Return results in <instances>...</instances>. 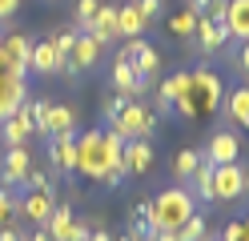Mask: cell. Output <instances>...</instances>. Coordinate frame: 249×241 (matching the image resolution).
Segmentation results:
<instances>
[{
    "instance_id": "1",
    "label": "cell",
    "mask_w": 249,
    "mask_h": 241,
    "mask_svg": "<svg viewBox=\"0 0 249 241\" xmlns=\"http://www.w3.org/2000/svg\"><path fill=\"white\" fill-rule=\"evenodd\" d=\"M193 209H197V201H193V193L185 189V185H169V189H161L157 197L149 201V225H153V233H165V229L177 233V225L189 217Z\"/></svg>"
},
{
    "instance_id": "2",
    "label": "cell",
    "mask_w": 249,
    "mask_h": 241,
    "mask_svg": "<svg viewBox=\"0 0 249 241\" xmlns=\"http://www.w3.org/2000/svg\"><path fill=\"white\" fill-rule=\"evenodd\" d=\"M108 169V153H105V129H89L76 133V177L101 181Z\"/></svg>"
},
{
    "instance_id": "3",
    "label": "cell",
    "mask_w": 249,
    "mask_h": 241,
    "mask_svg": "<svg viewBox=\"0 0 249 241\" xmlns=\"http://www.w3.org/2000/svg\"><path fill=\"white\" fill-rule=\"evenodd\" d=\"M157 121L161 117L145 101H129V105L121 109V117L113 125H105V129H113L121 141H137V137H153V133H157Z\"/></svg>"
},
{
    "instance_id": "4",
    "label": "cell",
    "mask_w": 249,
    "mask_h": 241,
    "mask_svg": "<svg viewBox=\"0 0 249 241\" xmlns=\"http://www.w3.org/2000/svg\"><path fill=\"white\" fill-rule=\"evenodd\" d=\"M221 76H217L213 69H205V64H197V69L189 73V101L197 109V117H209V112H217V105H221Z\"/></svg>"
},
{
    "instance_id": "5",
    "label": "cell",
    "mask_w": 249,
    "mask_h": 241,
    "mask_svg": "<svg viewBox=\"0 0 249 241\" xmlns=\"http://www.w3.org/2000/svg\"><path fill=\"white\" fill-rule=\"evenodd\" d=\"M189 48H193L197 56H221L225 48H229V28H225V20L201 16L197 28H193V37H189Z\"/></svg>"
},
{
    "instance_id": "6",
    "label": "cell",
    "mask_w": 249,
    "mask_h": 241,
    "mask_svg": "<svg viewBox=\"0 0 249 241\" xmlns=\"http://www.w3.org/2000/svg\"><path fill=\"white\" fill-rule=\"evenodd\" d=\"M0 56H4V73L12 76H28V56H33V37L28 32L8 28L0 37Z\"/></svg>"
},
{
    "instance_id": "7",
    "label": "cell",
    "mask_w": 249,
    "mask_h": 241,
    "mask_svg": "<svg viewBox=\"0 0 249 241\" xmlns=\"http://www.w3.org/2000/svg\"><path fill=\"white\" fill-rule=\"evenodd\" d=\"M117 56H121V60H129L137 76H157V73H161V53H157V48H153V44H149L145 37L121 40Z\"/></svg>"
},
{
    "instance_id": "8",
    "label": "cell",
    "mask_w": 249,
    "mask_h": 241,
    "mask_svg": "<svg viewBox=\"0 0 249 241\" xmlns=\"http://www.w3.org/2000/svg\"><path fill=\"white\" fill-rule=\"evenodd\" d=\"M28 169H33V153H28V145H12V149H4V161H0V185L20 193Z\"/></svg>"
},
{
    "instance_id": "9",
    "label": "cell",
    "mask_w": 249,
    "mask_h": 241,
    "mask_svg": "<svg viewBox=\"0 0 249 241\" xmlns=\"http://www.w3.org/2000/svg\"><path fill=\"white\" fill-rule=\"evenodd\" d=\"M201 157L209 161V165H233V161H241V137L229 133V129H213Z\"/></svg>"
},
{
    "instance_id": "10",
    "label": "cell",
    "mask_w": 249,
    "mask_h": 241,
    "mask_svg": "<svg viewBox=\"0 0 249 241\" xmlns=\"http://www.w3.org/2000/svg\"><path fill=\"white\" fill-rule=\"evenodd\" d=\"M53 189H28L24 197H17V221H28V225H44L53 213Z\"/></svg>"
},
{
    "instance_id": "11",
    "label": "cell",
    "mask_w": 249,
    "mask_h": 241,
    "mask_svg": "<svg viewBox=\"0 0 249 241\" xmlns=\"http://www.w3.org/2000/svg\"><path fill=\"white\" fill-rule=\"evenodd\" d=\"M241 193H245L241 161H233V165H213V201H237Z\"/></svg>"
},
{
    "instance_id": "12",
    "label": "cell",
    "mask_w": 249,
    "mask_h": 241,
    "mask_svg": "<svg viewBox=\"0 0 249 241\" xmlns=\"http://www.w3.org/2000/svg\"><path fill=\"white\" fill-rule=\"evenodd\" d=\"M28 137H33V112H28V101H24L12 117L0 121V145H4V149H12V145H28Z\"/></svg>"
},
{
    "instance_id": "13",
    "label": "cell",
    "mask_w": 249,
    "mask_h": 241,
    "mask_svg": "<svg viewBox=\"0 0 249 241\" xmlns=\"http://www.w3.org/2000/svg\"><path fill=\"white\" fill-rule=\"evenodd\" d=\"M189 89V73H173V76H165L161 85H157V93H153V112H157V117H173V101L177 96Z\"/></svg>"
},
{
    "instance_id": "14",
    "label": "cell",
    "mask_w": 249,
    "mask_h": 241,
    "mask_svg": "<svg viewBox=\"0 0 249 241\" xmlns=\"http://www.w3.org/2000/svg\"><path fill=\"white\" fill-rule=\"evenodd\" d=\"M121 161H124V173H129V177H145V173H153V141H149V137L124 141Z\"/></svg>"
},
{
    "instance_id": "15",
    "label": "cell",
    "mask_w": 249,
    "mask_h": 241,
    "mask_svg": "<svg viewBox=\"0 0 249 241\" xmlns=\"http://www.w3.org/2000/svg\"><path fill=\"white\" fill-rule=\"evenodd\" d=\"M28 96V76H12V73H0V121L12 117Z\"/></svg>"
},
{
    "instance_id": "16",
    "label": "cell",
    "mask_w": 249,
    "mask_h": 241,
    "mask_svg": "<svg viewBox=\"0 0 249 241\" xmlns=\"http://www.w3.org/2000/svg\"><path fill=\"white\" fill-rule=\"evenodd\" d=\"M89 37L92 40H97L101 48H108V44H117L121 37H117V4H101L97 8V16H92V20H89Z\"/></svg>"
},
{
    "instance_id": "17",
    "label": "cell",
    "mask_w": 249,
    "mask_h": 241,
    "mask_svg": "<svg viewBox=\"0 0 249 241\" xmlns=\"http://www.w3.org/2000/svg\"><path fill=\"white\" fill-rule=\"evenodd\" d=\"M60 73V60H56V48L53 40H33V56H28V76H56Z\"/></svg>"
},
{
    "instance_id": "18",
    "label": "cell",
    "mask_w": 249,
    "mask_h": 241,
    "mask_svg": "<svg viewBox=\"0 0 249 241\" xmlns=\"http://www.w3.org/2000/svg\"><path fill=\"white\" fill-rule=\"evenodd\" d=\"M225 28H229V44L249 40V0H225Z\"/></svg>"
},
{
    "instance_id": "19",
    "label": "cell",
    "mask_w": 249,
    "mask_h": 241,
    "mask_svg": "<svg viewBox=\"0 0 249 241\" xmlns=\"http://www.w3.org/2000/svg\"><path fill=\"white\" fill-rule=\"evenodd\" d=\"M101 53H105V48H101L97 40H92L89 32H76V44H72V56H69V64H72L76 73H92V69L101 64Z\"/></svg>"
},
{
    "instance_id": "20",
    "label": "cell",
    "mask_w": 249,
    "mask_h": 241,
    "mask_svg": "<svg viewBox=\"0 0 249 241\" xmlns=\"http://www.w3.org/2000/svg\"><path fill=\"white\" fill-rule=\"evenodd\" d=\"M72 225H76L72 205H53V213H49V221H44L40 229L49 233L53 241H72Z\"/></svg>"
},
{
    "instance_id": "21",
    "label": "cell",
    "mask_w": 249,
    "mask_h": 241,
    "mask_svg": "<svg viewBox=\"0 0 249 241\" xmlns=\"http://www.w3.org/2000/svg\"><path fill=\"white\" fill-rule=\"evenodd\" d=\"M149 28V20L141 12H137L133 0H124V4H117V37L121 40H133V37H141V32Z\"/></svg>"
},
{
    "instance_id": "22",
    "label": "cell",
    "mask_w": 249,
    "mask_h": 241,
    "mask_svg": "<svg viewBox=\"0 0 249 241\" xmlns=\"http://www.w3.org/2000/svg\"><path fill=\"white\" fill-rule=\"evenodd\" d=\"M197 20H201V16H197L189 4H181V8H173V12L165 16V32H169L173 40H189L193 28H197Z\"/></svg>"
},
{
    "instance_id": "23",
    "label": "cell",
    "mask_w": 249,
    "mask_h": 241,
    "mask_svg": "<svg viewBox=\"0 0 249 241\" xmlns=\"http://www.w3.org/2000/svg\"><path fill=\"white\" fill-rule=\"evenodd\" d=\"M108 85H113V93L133 96V93H137V73H133V64L121 60V56H113V64H108Z\"/></svg>"
},
{
    "instance_id": "24",
    "label": "cell",
    "mask_w": 249,
    "mask_h": 241,
    "mask_svg": "<svg viewBox=\"0 0 249 241\" xmlns=\"http://www.w3.org/2000/svg\"><path fill=\"white\" fill-rule=\"evenodd\" d=\"M185 189H189L193 193V201H213V165H209V161L205 157H201V165H197V173L189 177V181H185Z\"/></svg>"
},
{
    "instance_id": "25",
    "label": "cell",
    "mask_w": 249,
    "mask_h": 241,
    "mask_svg": "<svg viewBox=\"0 0 249 241\" xmlns=\"http://www.w3.org/2000/svg\"><path fill=\"white\" fill-rule=\"evenodd\" d=\"M49 129H53V137L76 133V109L72 105H60V101H49Z\"/></svg>"
},
{
    "instance_id": "26",
    "label": "cell",
    "mask_w": 249,
    "mask_h": 241,
    "mask_svg": "<svg viewBox=\"0 0 249 241\" xmlns=\"http://www.w3.org/2000/svg\"><path fill=\"white\" fill-rule=\"evenodd\" d=\"M197 165H201V149H177V153H173V165H169V173H173V181H177V185H185V181L197 173Z\"/></svg>"
},
{
    "instance_id": "27",
    "label": "cell",
    "mask_w": 249,
    "mask_h": 241,
    "mask_svg": "<svg viewBox=\"0 0 249 241\" xmlns=\"http://www.w3.org/2000/svg\"><path fill=\"white\" fill-rule=\"evenodd\" d=\"M225 112H229V121H233V125L249 129V85L233 89V93L225 96Z\"/></svg>"
},
{
    "instance_id": "28",
    "label": "cell",
    "mask_w": 249,
    "mask_h": 241,
    "mask_svg": "<svg viewBox=\"0 0 249 241\" xmlns=\"http://www.w3.org/2000/svg\"><path fill=\"white\" fill-rule=\"evenodd\" d=\"M205 233H209V217H205V209H193V213L177 225V237H181V241H201Z\"/></svg>"
},
{
    "instance_id": "29",
    "label": "cell",
    "mask_w": 249,
    "mask_h": 241,
    "mask_svg": "<svg viewBox=\"0 0 249 241\" xmlns=\"http://www.w3.org/2000/svg\"><path fill=\"white\" fill-rule=\"evenodd\" d=\"M49 40H53V48H56V60L65 64V60L72 56V44H76V28H72V24H65V28H53V32H49Z\"/></svg>"
},
{
    "instance_id": "30",
    "label": "cell",
    "mask_w": 249,
    "mask_h": 241,
    "mask_svg": "<svg viewBox=\"0 0 249 241\" xmlns=\"http://www.w3.org/2000/svg\"><path fill=\"white\" fill-rule=\"evenodd\" d=\"M101 4H105V0H76V8H72V28H76V32H85Z\"/></svg>"
},
{
    "instance_id": "31",
    "label": "cell",
    "mask_w": 249,
    "mask_h": 241,
    "mask_svg": "<svg viewBox=\"0 0 249 241\" xmlns=\"http://www.w3.org/2000/svg\"><path fill=\"white\" fill-rule=\"evenodd\" d=\"M129 101H133V96H124V93H108V96H105V105H101V121H105V125H113V121L121 117V109L129 105Z\"/></svg>"
},
{
    "instance_id": "32",
    "label": "cell",
    "mask_w": 249,
    "mask_h": 241,
    "mask_svg": "<svg viewBox=\"0 0 249 241\" xmlns=\"http://www.w3.org/2000/svg\"><path fill=\"white\" fill-rule=\"evenodd\" d=\"M12 221H17V189L0 185V225H12Z\"/></svg>"
},
{
    "instance_id": "33",
    "label": "cell",
    "mask_w": 249,
    "mask_h": 241,
    "mask_svg": "<svg viewBox=\"0 0 249 241\" xmlns=\"http://www.w3.org/2000/svg\"><path fill=\"white\" fill-rule=\"evenodd\" d=\"M28 189H53V169H28V177H24V189L20 193H28Z\"/></svg>"
},
{
    "instance_id": "34",
    "label": "cell",
    "mask_w": 249,
    "mask_h": 241,
    "mask_svg": "<svg viewBox=\"0 0 249 241\" xmlns=\"http://www.w3.org/2000/svg\"><path fill=\"white\" fill-rule=\"evenodd\" d=\"M133 4H137V12H141L145 20H157L165 12V0H133Z\"/></svg>"
},
{
    "instance_id": "35",
    "label": "cell",
    "mask_w": 249,
    "mask_h": 241,
    "mask_svg": "<svg viewBox=\"0 0 249 241\" xmlns=\"http://www.w3.org/2000/svg\"><path fill=\"white\" fill-rule=\"evenodd\" d=\"M229 56H233V69H237L241 76H249V40H245V44H237Z\"/></svg>"
},
{
    "instance_id": "36",
    "label": "cell",
    "mask_w": 249,
    "mask_h": 241,
    "mask_svg": "<svg viewBox=\"0 0 249 241\" xmlns=\"http://www.w3.org/2000/svg\"><path fill=\"white\" fill-rule=\"evenodd\" d=\"M221 241H249V229H245V221H229L225 229H221Z\"/></svg>"
},
{
    "instance_id": "37",
    "label": "cell",
    "mask_w": 249,
    "mask_h": 241,
    "mask_svg": "<svg viewBox=\"0 0 249 241\" xmlns=\"http://www.w3.org/2000/svg\"><path fill=\"white\" fill-rule=\"evenodd\" d=\"M113 237H117V233H108L101 217H92V229H89V241H113Z\"/></svg>"
},
{
    "instance_id": "38",
    "label": "cell",
    "mask_w": 249,
    "mask_h": 241,
    "mask_svg": "<svg viewBox=\"0 0 249 241\" xmlns=\"http://www.w3.org/2000/svg\"><path fill=\"white\" fill-rule=\"evenodd\" d=\"M0 241H24L20 221H12V225H0Z\"/></svg>"
},
{
    "instance_id": "39",
    "label": "cell",
    "mask_w": 249,
    "mask_h": 241,
    "mask_svg": "<svg viewBox=\"0 0 249 241\" xmlns=\"http://www.w3.org/2000/svg\"><path fill=\"white\" fill-rule=\"evenodd\" d=\"M17 8H20V0H0V28L17 16Z\"/></svg>"
},
{
    "instance_id": "40",
    "label": "cell",
    "mask_w": 249,
    "mask_h": 241,
    "mask_svg": "<svg viewBox=\"0 0 249 241\" xmlns=\"http://www.w3.org/2000/svg\"><path fill=\"white\" fill-rule=\"evenodd\" d=\"M24 241H53L49 233L40 229V225H33V229H24Z\"/></svg>"
},
{
    "instance_id": "41",
    "label": "cell",
    "mask_w": 249,
    "mask_h": 241,
    "mask_svg": "<svg viewBox=\"0 0 249 241\" xmlns=\"http://www.w3.org/2000/svg\"><path fill=\"white\" fill-rule=\"evenodd\" d=\"M153 241H181V237H177L173 229H165V233H153Z\"/></svg>"
},
{
    "instance_id": "42",
    "label": "cell",
    "mask_w": 249,
    "mask_h": 241,
    "mask_svg": "<svg viewBox=\"0 0 249 241\" xmlns=\"http://www.w3.org/2000/svg\"><path fill=\"white\" fill-rule=\"evenodd\" d=\"M113 241H133V237H129V233H121V237H113Z\"/></svg>"
},
{
    "instance_id": "43",
    "label": "cell",
    "mask_w": 249,
    "mask_h": 241,
    "mask_svg": "<svg viewBox=\"0 0 249 241\" xmlns=\"http://www.w3.org/2000/svg\"><path fill=\"white\" fill-rule=\"evenodd\" d=\"M245 193H249V169H245Z\"/></svg>"
},
{
    "instance_id": "44",
    "label": "cell",
    "mask_w": 249,
    "mask_h": 241,
    "mask_svg": "<svg viewBox=\"0 0 249 241\" xmlns=\"http://www.w3.org/2000/svg\"><path fill=\"white\" fill-rule=\"evenodd\" d=\"M241 221H245V229H249V217H241Z\"/></svg>"
},
{
    "instance_id": "45",
    "label": "cell",
    "mask_w": 249,
    "mask_h": 241,
    "mask_svg": "<svg viewBox=\"0 0 249 241\" xmlns=\"http://www.w3.org/2000/svg\"><path fill=\"white\" fill-rule=\"evenodd\" d=\"M213 241H221V237H213Z\"/></svg>"
},
{
    "instance_id": "46",
    "label": "cell",
    "mask_w": 249,
    "mask_h": 241,
    "mask_svg": "<svg viewBox=\"0 0 249 241\" xmlns=\"http://www.w3.org/2000/svg\"><path fill=\"white\" fill-rule=\"evenodd\" d=\"M0 37H4V32H0Z\"/></svg>"
}]
</instances>
